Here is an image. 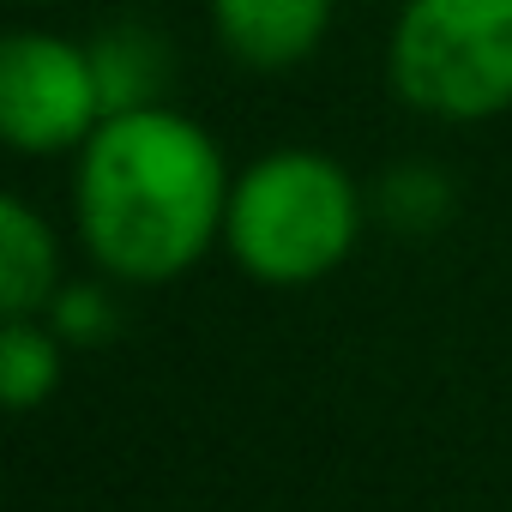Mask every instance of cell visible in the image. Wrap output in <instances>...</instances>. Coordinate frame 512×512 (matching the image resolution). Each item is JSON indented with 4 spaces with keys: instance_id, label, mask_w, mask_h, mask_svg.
<instances>
[{
    "instance_id": "1",
    "label": "cell",
    "mask_w": 512,
    "mask_h": 512,
    "mask_svg": "<svg viewBox=\"0 0 512 512\" xmlns=\"http://www.w3.org/2000/svg\"><path fill=\"white\" fill-rule=\"evenodd\" d=\"M229 187L235 175L193 115L121 109L73 151V235L115 284H175L223 247Z\"/></svg>"
},
{
    "instance_id": "2",
    "label": "cell",
    "mask_w": 512,
    "mask_h": 512,
    "mask_svg": "<svg viewBox=\"0 0 512 512\" xmlns=\"http://www.w3.org/2000/svg\"><path fill=\"white\" fill-rule=\"evenodd\" d=\"M368 229V193L356 175L308 145L253 157L229 187L223 253L272 290H308L332 278Z\"/></svg>"
},
{
    "instance_id": "3",
    "label": "cell",
    "mask_w": 512,
    "mask_h": 512,
    "mask_svg": "<svg viewBox=\"0 0 512 512\" xmlns=\"http://www.w3.org/2000/svg\"><path fill=\"white\" fill-rule=\"evenodd\" d=\"M392 91L434 121L512 109V0H404L386 37Z\"/></svg>"
},
{
    "instance_id": "4",
    "label": "cell",
    "mask_w": 512,
    "mask_h": 512,
    "mask_svg": "<svg viewBox=\"0 0 512 512\" xmlns=\"http://www.w3.org/2000/svg\"><path fill=\"white\" fill-rule=\"evenodd\" d=\"M109 103L97 85L91 43L55 31H13L0 43V133L25 157L79 151L103 127Z\"/></svg>"
},
{
    "instance_id": "5",
    "label": "cell",
    "mask_w": 512,
    "mask_h": 512,
    "mask_svg": "<svg viewBox=\"0 0 512 512\" xmlns=\"http://www.w3.org/2000/svg\"><path fill=\"white\" fill-rule=\"evenodd\" d=\"M205 7L229 61L253 73H290L326 43L338 0H205Z\"/></svg>"
},
{
    "instance_id": "6",
    "label": "cell",
    "mask_w": 512,
    "mask_h": 512,
    "mask_svg": "<svg viewBox=\"0 0 512 512\" xmlns=\"http://www.w3.org/2000/svg\"><path fill=\"white\" fill-rule=\"evenodd\" d=\"M61 284V235L25 193H7L0 199V308L43 314Z\"/></svg>"
},
{
    "instance_id": "7",
    "label": "cell",
    "mask_w": 512,
    "mask_h": 512,
    "mask_svg": "<svg viewBox=\"0 0 512 512\" xmlns=\"http://www.w3.org/2000/svg\"><path fill=\"white\" fill-rule=\"evenodd\" d=\"M91 61H97V85H103L109 115L163 103V91H169V43L151 25H133V19L109 25L103 37H91Z\"/></svg>"
},
{
    "instance_id": "8",
    "label": "cell",
    "mask_w": 512,
    "mask_h": 512,
    "mask_svg": "<svg viewBox=\"0 0 512 512\" xmlns=\"http://www.w3.org/2000/svg\"><path fill=\"white\" fill-rule=\"evenodd\" d=\"M67 374V338L43 314H7L0 326V398L7 410H37L61 392Z\"/></svg>"
},
{
    "instance_id": "9",
    "label": "cell",
    "mask_w": 512,
    "mask_h": 512,
    "mask_svg": "<svg viewBox=\"0 0 512 512\" xmlns=\"http://www.w3.org/2000/svg\"><path fill=\"white\" fill-rule=\"evenodd\" d=\"M380 217L398 229V235H428L452 217V181L434 169V163H398L380 193H374Z\"/></svg>"
},
{
    "instance_id": "10",
    "label": "cell",
    "mask_w": 512,
    "mask_h": 512,
    "mask_svg": "<svg viewBox=\"0 0 512 512\" xmlns=\"http://www.w3.org/2000/svg\"><path fill=\"white\" fill-rule=\"evenodd\" d=\"M43 320L67 338V350H97L121 332V302H115V278H73L55 290V302L43 308Z\"/></svg>"
}]
</instances>
